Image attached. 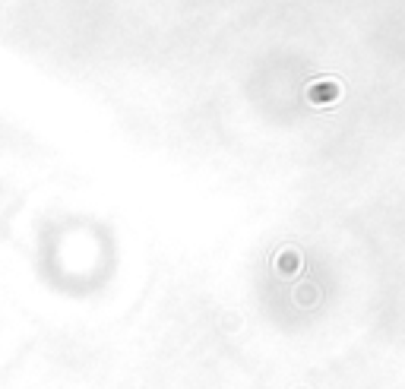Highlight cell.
Returning a JSON list of instances; mask_svg holds the SVG:
<instances>
[{"label": "cell", "mask_w": 405, "mask_h": 389, "mask_svg": "<svg viewBox=\"0 0 405 389\" xmlns=\"http://www.w3.org/2000/svg\"><path fill=\"white\" fill-rule=\"evenodd\" d=\"M339 92L342 89H339V82H333V79L330 82H314V86L307 89V98L314 105H326V102H336Z\"/></svg>", "instance_id": "obj_1"}]
</instances>
